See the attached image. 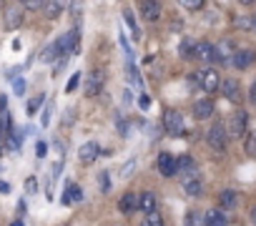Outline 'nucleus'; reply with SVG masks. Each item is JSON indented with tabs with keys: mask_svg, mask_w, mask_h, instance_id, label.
Listing matches in <instances>:
<instances>
[{
	"mask_svg": "<svg viewBox=\"0 0 256 226\" xmlns=\"http://www.w3.org/2000/svg\"><path fill=\"white\" fill-rule=\"evenodd\" d=\"M40 103H43V96H38V98H33V100L28 103V113H30V116H33V113L40 108Z\"/></svg>",
	"mask_w": 256,
	"mask_h": 226,
	"instance_id": "33",
	"label": "nucleus"
},
{
	"mask_svg": "<svg viewBox=\"0 0 256 226\" xmlns=\"http://www.w3.org/2000/svg\"><path fill=\"white\" fill-rule=\"evenodd\" d=\"M234 53H236V48L231 40H221L218 46H214V60H218L221 66H231Z\"/></svg>",
	"mask_w": 256,
	"mask_h": 226,
	"instance_id": "5",
	"label": "nucleus"
},
{
	"mask_svg": "<svg viewBox=\"0 0 256 226\" xmlns=\"http://www.w3.org/2000/svg\"><path fill=\"white\" fill-rule=\"evenodd\" d=\"M43 3L46 0H20V6L28 8V10H38V8H43Z\"/></svg>",
	"mask_w": 256,
	"mask_h": 226,
	"instance_id": "29",
	"label": "nucleus"
},
{
	"mask_svg": "<svg viewBox=\"0 0 256 226\" xmlns=\"http://www.w3.org/2000/svg\"><path fill=\"white\" fill-rule=\"evenodd\" d=\"M251 63H254V53L251 50H236L234 58H231V66L238 68V70H246Z\"/></svg>",
	"mask_w": 256,
	"mask_h": 226,
	"instance_id": "15",
	"label": "nucleus"
},
{
	"mask_svg": "<svg viewBox=\"0 0 256 226\" xmlns=\"http://www.w3.org/2000/svg\"><path fill=\"white\" fill-rule=\"evenodd\" d=\"M204 226H228V218L221 208H211L206 216H204Z\"/></svg>",
	"mask_w": 256,
	"mask_h": 226,
	"instance_id": "16",
	"label": "nucleus"
},
{
	"mask_svg": "<svg viewBox=\"0 0 256 226\" xmlns=\"http://www.w3.org/2000/svg\"><path fill=\"white\" fill-rule=\"evenodd\" d=\"M36 156H38V158L46 156V144H38V146H36Z\"/></svg>",
	"mask_w": 256,
	"mask_h": 226,
	"instance_id": "37",
	"label": "nucleus"
},
{
	"mask_svg": "<svg viewBox=\"0 0 256 226\" xmlns=\"http://www.w3.org/2000/svg\"><path fill=\"white\" fill-rule=\"evenodd\" d=\"M194 116H196L198 121L211 118V116H214V100H211V98H201V100H196V103H194Z\"/></svg>",
	"mask_w": 256,
	"mask_h": 226,
	"instance_id": "8",
	"label": "nucleus"
},
{
	"mask_svg": "<svg viewBox=\"0 0 256 226\" xmlns=\"http://www.w3.org/2000/svg\"><path fill=\"white\" fill-rule=\"evenodd\" d=\"M83 198V191L76 186V184H68V188H66V194H63V204L68 206V204H73V201H80Z\"/></svg>",
	"mask_w": 256,
	"mask_h": 226,
	"instance_id": "22",
	"label": "nucleus"
},
{
	"mask_svg": "<svg viewBox=\"0 0 256 226\" xmlns=\"http://www.w3.org/2000/svg\"><path fill=\"white\" fill-rule=\"evenodd\" d=\"M100 184H103V186H100L103 191H108V188H110V186H108V176H106V174H100Z\"/></svg>",
	"mask_w": 256,
	"mask_h": 226,
	"instance_id": "39",
	"label": "nucleus"
},
{
	"mask_svg": "<svg viewBox=\"0 0 256 226\" xmlns=\"http://www.w3.org/2000/svg\"><path fill=\"white\" fill-rule=\"evenodd\" d=\"M181 53H184V56H194V43H191V40H184V43H181Z\"/></svg>",
	"mask_w": 256,
	"mask_h": 226,
	"instance_id": "34",
	"label": "nucleus"
},
{
	"mask_svg": "<svg viewBox=\"0 0 256 226\" xmlns=\"http://www.w3.org/2000/svg\"><path fill=\"white\" fill-rule=\"evenodd\" d=\"M98 154H100V146H98L96 141H88V144L80 146V154H78V156H80L83 164H93V161L98 158Z\"/></svg>",
	"mask_w": 256,
	"mask_h": 226,
	"instance_id": "13",
	"label": "nucleus"
},
{
	"mask_svg": "<svg viewBox=\"0 0 256 226\" xmlns=\"http://www.w3.org/2000/svg\"><path fill=\"white\" fill-rule=\"evenodd\" d=\"M196 80H198V86L206 90V93H216L218 90V86H221V78H218V73L214 70V68H201L198 73H196Z\"/></svg>",
	"mask_w": 256,
	"mask_h": 226,
	"instance_id": "2",
	"label": "nucleus"
},
{
	"mask_svg": "<svg viewBox=\"0 0 256 226\" xmlns=\"http://www.w3.org/2000/svg\"><path fill=\"white\" fill-rule=\"evenodd\" d=\"M221 93L228 98V100H234V103H238L241 100V88H238V83L234 80V78H226V80H221Z\"/></svg>",
	"mask_w": 256,
	"mask_h": 226,
	"instance_id": "10",
	"label": "nucleus"
},
{
	"mask_svg": "<svg viewBox=\"0 0 256 226\" xmlns=\"http://www.w3.org/2000/svg\"><path fill=\"white\" fill-rule=\"evenodd\" d=\"M178 3H181L186 10H201L206 0H178Z\"/></svg>",
	"mask_w": 256,
	"mask_h": 226,
	"instance_id": "26",
	"label": "nucleus"
},
{
	"mask_svg": "<svg viewBox=\"0 0 256 226\" xmlns=\"http://www.w3.org/2000/svg\"><path fill=\"white\" fill-rule=\"evenodd\" d=\"M13 90H16L18 96H23V93H26V80H20V78H18V80L13 83Z\"/></svg>",
	"mask_w": 256,
	"mask_h": 226,
	"instance_id": "35",
	"label": "nucleus"
},
{
	"mask_svg": "<svg viewBox=\"0 0 256 226\" xmlns=\"http://www.w3.org/2000/svg\"><path fill=\"white\" fill-rule=\"evenodd\" d=\"M78 86H80V76L76 73V76H70V80H68V86H66V93H73Z\"/></svg>",
	"mask_w": 256,
	"mask_h": 226,
	"instance_id": "31",
	"label": "nucleus"
},
{
	"mask_svg": "<svg viewBox=\"0 0 256 226\" xmlns=\"http://www.w3.org/2000/svg\"><path fill=\"white\" fill-rule=\"evenodd\" d=\"M181 178H184V191H186L188 196H198V194L204 191L198 174H188V176H181Z\"/></svg>",
	"mask_w": 256,
	"mask_h": 226,
	"instance_id": "14",
	"label": "nucleus"
},
{
	"mask_svg": "<svg viewBox=\"0 0 256 226\" xmlns=\"http://www.w3.org/2000/svg\"><path fill=\"white\" fill-rule=\"evenodd\" d=\"M186 226H204V216L198 211H188L186 214Z\"/></svg>",
	"mask_w": 256,
	"mask_h": 226,
	"instance_id": "25",
	"label": "nucleus"
},
{
	"mask_svg": "<svg viewBox=\"0 0 256 226\" xmlns=\"http://www.w3.org/2000/svg\"><path fill=\"white\" fill-rule=\"evenodd\" d=\"M141 226H164V218H161V214H158V211H151V214H146V216H144Z\"/></svg>",
	"mask_w": 256,
	"mask_h": 226,
	"instance_id": "23",
	"label": "nucleus"
},
{
	"mask_svg": "<svg viewBox=\"0 0 256 226\" xmlns=\"http://www.w3.org/2000/svg\"><path fill=\"white\" fill-rule=\"evenodd\" d=\"M63 0H46L43 3V10H46V18H50V20H56L60 13H63Z\"/></svg>",
	"mask_w": 256,
	"mask_h": 226,
	"instance_id": "19",
	"label": "nucleus"
},
{
	"mask_svg": "<svg viewBox=\"0 0 256 226\" xmlns=\"http://www.w3.org/2000/svg\"><path fill=\"white\" fill-rule=\"evenodd\" d=\"M251 218H254V224H256V206H254V211H251Z\"/></svg>",
	"mask_w": 256,
	"mask_h": 226,
	"instance_id": "45",
	"label": "nucleus"
},
{
	"mask_svg": "<svg viewBox=\"0 0 256 226\" xmlns=\"http://www.w3.org/2000/svg\"><path fill=\"white\" fill-rule=\"evenodd\" d=\"M138 8H141V16L148 23H156L161 18V3L158 0H138Z\"/></svg>",
	"mask_w": 256,
	"mask_h": 226,
	"instance_id": "7",
	"label": "nucleus"
},
{
	"mask_svg": "<svg viewBox=\"0 0 256 226\" xmlns=\"http://www.w3.org/2000/svg\"><path fill=\"white\" fill-rule=\"evenodd\" d=\"M8 148H10V151H18V148H20V138H18L13 131L8 134Z\"/></svg>",
	"mask_w": 256,
	"mask_h": 226,
	"instance_id": "32",
	"label": "nucleus"
},
{
	"mask_svg": "<svg viewBox=\"0 0 256 226\" xmlns=\"http://www.w3.org/2000/svg\"><path fill=\"white\" fill-rule=\"evenodd\" d=\"M156 206H158V201H156V196H154L151 191H144V194L138 196V208H141L144 214H151V211H156Z\"/></svg>",
	"mask_w": 256,
	"mask_h": 226,
	"instance_id": "17",
	"label": "nucleus"
},
{
	"mask_svg": "<svg viewBox=\"0 0 256 226\" xmlns=\"http://www.w3.org/2000/svg\"><path fill=\"white\" fill-rule=\"evenodd\" d=\"M236 26H238V28H244V30H251V18H238V20H236Z\"/></svg>",
	"mask_w": 256,
	"mask_h": 226,
	"instance_id": "36",
	"label": "nucleus"
},
{
	"mask_svg": "<svg viewBox=\"0 0 256 226\" xmlns=\"http://www.w3.org/2000/svg\"><path fill=\"white\" fill-rule=\"evenodd\" d=\"M56 56H58V43H53L46 53H40V60H53Z\"/></svg>",
	"mask_w": 256,
	"mask_h": 226,
	"instance_id": "30",
	"label": "nucleus"
},
{
	"mask_svg": "<svg viewBox=\"0 0 256 226\" xmlns=\"http://www.w3.org/2000/svg\"><path fill=\"white\" fill-rule=\"evenodd\" d=\"M164 128H166L168 136H181L184 134V116L176 108H168L164 113Z\"/></svg>",
	"mask_w": 256,
	"mask_h": 226,
	"instance_id": "3",
	"label": "nucleus"
},
{
	"mask_svg": "<svg viewBox=\"0 0 256 226\" xmlns=\"http://www.w3.org/2000/svg\"><path fill=\"white\" fill-rule=\"evenodd\" d=\"M123 18H126L128 28H131L134 38H141V30H138V26H136V18H134V13H131V10H123Z\"/></svg>",
	"mask_w": 256,
	"mask_h": 226,
	"instance_id": "24",
	"label": "nucleus"
},
{
	"mask_svg": "<svg viewBox=\"0 0 256 226\" xmlns=\"http://www.w3.org/2000/svg\"><path fill=\"white\" fill-rule=\"evenodd\" d=\"M118 208H120L123 214H131V211H136V208H138V196H136V194H126V196L120 198Z\"/></svg>",
	"mask_w": 256,
	"mask_h": 226,
	"instance_id": "21",
	"label": "nucleus"
},
{
	"mask_svg": "<svg viewBox=\"0 0 256 226\" xmlns=\"http://www.w3.org/2000/svg\"><path fill=\"white\" fill-rule=\"evenodd\" d=\"M20 26H23V10L18 6H8V10H6V28L16 30Z\"/></svg>",
	"mask_w": 256,
	"mask_h": 226,
	"instance_id": "12",
	"label": "nucleus"
},
{
	"mask_svg": "<svg viewBox=\"0 0 256 226\" xmlns=\"http://www.w3.org/2000/svg\"><path fill=\"white\" fill-rule=\"evenodd\" d=\"M156 168H158L164 176H174V174H176V158H174L171 154H158Z\"/></svg>",
	"mask_w": 256,
	"mask_h": 226,
	"instance_id": "11",
	"label": "nucleus"
},
{
	"mask_svg": "<svg viewBox=\"0 0 256 226\" xmlns=\"http://www.w3.org/2000/svg\"><path fill=\"white\" fill-rule=\"evenodd\" d=\"M238 3H241V6H254L256 0H238Z\"/></svg>",
	"mask_w": 256,
	"mask_h": 226,
	"instance_id": "43",
	"label": "nucleus"
},
{
	"mask_svg": "<svg viewBox=\"0 0 256 226\" xmlns=\"http://www.w3.org/2000/svg\"><path fill=\"white\" fill-rule=\"evenodd\" d=\"M10 226H23V221H13V224H10Z\"/></svg>",
	"mask_w": 256,
	"mask_h": 226,
	"instance_id": "46",
	"label": "nucleus"
},
{
	"mask_svg": "<svg viewBox=\"0 0 256 226\" xmlns=\"http://www.w3.org/2000/svg\"><path fill=\"white\" fill-rule=\"evenodd\" d=\"M226 141H228V134H226V126L224 124H214L206 134V144L214 148V151H226Z\"/></svg>",
	"mask_w": 256,
	"mask_h": 226,
	"instance_id": "1",
	"label": "nucleus"
},
{
	"mask_svg": "<svg viewBox=\"0 0 256 226\" xmlns=\"http://www.w3.org/2000/svg\"><path fill=\"white\" fill-rule=\"evenodd\" d=\"M218 206H221V211H231V208H236V206H238V196H236V191H221V196H218Z\"/></svg>",
	"mask_w": 256,
	"mask_h": 226,
	"instance_id": "18",
	"label": "nucleus"
},
{
	"mask_svg": "<svg viewBox=\"0 0 256 226\" xmlns=\"http://www.w3.org/2000/svg\"><path fill=\"white\" fill-rule=\"evenodd\" d=\"M251 28L256 30V16H251Z\"/></svg>",
	"mask_w": 256,
	"mask_h": 226,
	"instance_id": "44",
	"label": "nucleus"
},
{
	"mask_svg": "<svg viewBox=\"0 0 256 226\" xmlns=\"http://www.w3.org/2000/svg\"><path fill=\"white\" fill-rule=\"evenodd\" d=\"M176 174H181V176L196 174V164H194V158H191V156H181V158H176Z\"/></svg>",
	"mask_w": 256,
	"mask_h": 226,
	"instance_id": "20",
	"label": "nucleus"
},
{
	"mask_svg": "<svg viewBox=\"0 0 256 226\" xmlns=\"http://www.w3.org/2000/svg\"><path fill=\"white\" fill-rule=\"evenodd\" d=\"M134 168H136V158H131V161H126V166L120 168V174H118V176H120V178H128V176L134 174Z\"/></svg>",
	"mask_w": 256,
	"mask_h": 226,
	"instance_id": "28",
	"label": "nucleus"
},
{
	"mask_svg": "<svg viewBox=\"0 0 256 226\" xmlns=\"http://www.w3.org/2000/svg\"><path fill=\"white\" fill-rule=\"evenodd\" d=\"M0 191H3V194H8V191H10V184H6V181H0Z\"/></svg>",
	"mask_w": 256,
	"mask_h": 226,
	"instance_id": "41",
	"label": "nucleus"
},
{
	"mask_svg": "<svg viewBox=\"0 0 256 226\" xmlns=\"http://www.w3.org/2000/svg\"><path fill=\"white\" fill-rule=\"evenodd\" d=\"M103 83H106L103 70H90V73H88V80H86V96H88V98H96V96L103 90Z\"/></svg>",
	"mask_w": 256,
	"mask_h": 226,
	"instance_id": "6",
	"label": "nucleus"
},
{
	"mask_svg": "<svg viewBox=\"0 0 256 226\" xmlns=\"http://www.w3.org/2000/svg\"><path fill=\"white\" fill-rule=\"evenodd\" d=\"M194 56H196L201 63H211V60H214V43H208V40L194 43Z\"/></svg>",
	"mask_w": 256,
	"mask_h": 226,
	"instance_id": "9",
	"label": "nucleus"
},
{
	"mask_svg": "<svg viewBox=\"0 0 256 226\" xmlns=\"http://www.w3.org/2000/svg\"><path fill=\"white\" fill-rule=\"evenodd\" d=\"M246 128H248V116H246L244 110H234V113H231V118H228V128H226V134L234 136V138H241V136L246 134Z\"/></svg>",
	"mask_w": 256,
	"mask_h": 226,
	"instance_id": "4",
	"label": "nucleus"
},
{
	"mask_svg": "<svg viewBox=\"0 0 256 226\" xmlns=\"http://www.w3.org/2000/svg\"><path fill=\"white\" fill-rule=\"evenodd\" d=\"M70 10H73V16L80 13V0H73V8H70Z\"/></svg>",
	"mask_w": 256,
	"mask_h": 226,
	"instance_id": "40",
	"label": "nucleus"
},
{
	"mask_svg": "<svg viewBox=\"0 0 256 226\" xmlns=\"http://www.w3.org/2000/svg\"><path fill=\"white\" fill-rule=\"evenodd\" d=\"M244 151H246L248 156H256V134H248V138H246V146H244Z\"/></svg>",
	"mask_w": 256,
	"mask_h": 226,
	"instance_id": "27",
	"label": "nucleus"
},
{
	"mask_svg": "<svg viewBox=\"0 0 256 226\" xmlns=\"http://www.w3.org/2000/svg\"><path fill=\"white\" fill-rule=\"evenodd\" d=\"M148 103H151L148 96H141V108H148Z\"/></svg>",
	"mask_w": 256,
	"mask_h": 226,
	"instance_id": "42",
	"label": "nucleus"
},
{
	"mask_svg": "<svg viewBox=\"0 0 256 226\" xmlns=\"http://www.w3.org/2000/svg\"><path fill=\"white\" fill-rule=\"evenodd\" d=\"M248 98H251V103H256V80H254L251 88H248Z\"/></svg>",
	"mask_w": 256,
	"mask_h": 226,
	"instance_id": "38",
	"label": "nucleus"
}]
</instances>
